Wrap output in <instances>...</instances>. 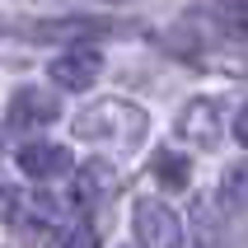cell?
<instances>
[{
	"mask_svg": "<svg viewBox=\"0 0 248 248\" xmlns=\"http://www.w3.org/2000/svg\"><path fill=\"white\" fill-rule=\"evenodd\" d=\"M126 248H131V244H126Z\"/></svg>",
	"mask_w": 248,
	"mask_h": 248,
	"instance_id": "obj_18",
	"label": "cell"
},
{
	"mask_svg": "<svg viewBox=\"0 0 248 248\" xmlns=\"http://www.w3.org/2000/svg\"><path fill=\"white\" fill-rule=\"evenodd\" d=\"M38 33H47V38H94V33H103V24H84V19H52V24H42Z\"/></svg>",
	"mask_w": 248,
	"mask_h": 248,
	"instance_id": "obj_12",
	"label": "cell"
},
{
	"mask_svg": "<svg viewBox=\"0 0 248 248\" xmlns=\"http://www.w3.org/2000/svg\"><path fill=\"white\" fill-rule=\"evenodd\" d=\"M14 216L24 225H61V202L47 197V192H33V197H24V202L14 206Z\"/></svg>",
	"mask_w": 248,
	"mask_h": 248,
	"instance_id": "obj_9",
	"label": "cell"
},
{
	"mask_svg": "<svg viewBox=\"0 0 248 248\" xmlns=\"http://www.w3.org/2000/svg\"><path fill=\"white\" fill-rule=\"evenodd\" d=\"M47 75H52V84H61V89H89V84L103 75V56H98L94 47H70L66 56H56L52 66H47Z\"/></svg>",
	"mask_w": 248,
	"mask_h": 248,
	"instance_id": "obj_6",
	"label": "cell"
},
{
	"mask_svg": "<svg viewBox=\"0 0 248 248\" xmlns=\"http://www.w3.org/2000/svg\"><path fill=\"white\" fill-rule=\"evenodd\" d=\"M112 5H126V0H112Z\"/></svg>",
	"mask_w": 248,
	"mask_h": 248,
	"instance_id": "obj_17",
	"label": "cell"
},
{
	"mask_svg": "<svg viewBox=\"0 0 248 248\" xmlns=\"http://www.w3.org/2000/svg\"><path fill=\"white\" fill-rule=\"evenodd\" d=\"M61 117V98L56 89H38V84H24V89H14L10 108H5V126L14 131H33V126H47Z\"/></svg>",
	"mask_w": 248,
	"mask_h": 248,
	"instance_id": "obj_3",
	"label": "cell"
},
{
	"mask_svg": "<svg viewBox=\"0 0 248 248\" xmlns=\"http://www.w3.org/2000/svg\"><path fill=\"white\" fill-rule=\"evenodd\" d=\"M66 248H98V230H94L89 220H84V225H75V230L66 234Z\"/></svg>",
	"mask_w": 248,
	"mask_h": 248,
	"instance_id": "obj_13",
	"label": "cell"
},
{
	"mask_svg": "<svg viewBox=\"0 0 248 248\" xmlns=\"http://www.w3.org/2000/svg\"><path fill=\"white\" fill-rule=\"evenodd\" d=\"M220 131H225V108L216 98H192L178 112V136L192 140L197 150H216L220 145Z\"/></svg>",
	"mask_w": 248,
	"mask_h": 248,
	"instance_id": "obj_5",
	"label": "cell"
},
{
	"mask_svg": "<svg viewBox=\"0 0 248 248\" xmlns=\"http://www.w3.org/2000/svg\"><path fill=\"white\" fill-rule=\"evenodd\" d=\"M112 192H117V169H112L108 159H84V164L70 169V197H75L80 211L103 206Z\"/></svg>",
	"mask_w": 248,
	"mask_h": 248,
	"instance_id": "obj_4",
	"label": "cell"
},
{
	"mask_svg": "<svg viewBox=\"0 0 248 248\" xmlns=\"http://www.w3.org/2000/svg\"><path fill=\"white\" fill-rule=\"evenodd\" d=\"M220 192H225L230 206H244V211H248V164H230V169H225Z\"/></svg>",
	"mask_w": 248,
	"mask_h": 248,
	"instance_id": "obj_10",
	"label": "cell"
},
{
	"mask_svg": "<svg viewBox=\"0 0 248 248\" xmlns=\"http://www.w3.org/2000/svg\"><path fill=\"white\" fill-rule=\"evenodd\" d=\"M14 206H19L14 187H10V183H0V216H14Z\"/></svg>",
	"mask_w": 248,
	"mask_h": 248,
	"instance_id": "obj_15",
	"label": "cell"
},
{
	"mask_svg": "<svg viewBox=\"0 0 248 248\" xmlns=\"http://www.w3.org/2000/svg\"><path fill=\"white\" fill-rule=\"evenodd\" d=\"M216 28L234 42H248V10L244 5H230V10H216Z\"/></svg>",
	"mask_w": 248,
	"mask_h": 248,
	"instance_id": "obj_11",
	"label": "cell"
},
{
	"mask_svg": "<svg viewBox=\"0 0 248 248\" xmlns=\"http://www.w3.org/2000/svg\"><path fill=\"white\" fill-rule=\"evenodd\" d=\"M33 5H61V0H33Z\"/></svg>",
	"mask_w": 248,
	"mask_h": 248,
	"instance_id": "obj_16",
	"label": "cell"
},
{
	"mask_svg": "<svg viewBox=\"0 0 248 248\" xmlns=\"http://www.w3.org/2000/svg\"><path fill=\"white\" fill-rule=\"evenodd\" d=\"M131 225H136L140 248H187V230H183V220L164 206V202H155V197L136 202Z\"/></svg>",
	"mask_w": 248,
	"mask_h": 248,
	"instance_id": "obj_2",
	"label": "cell"
},
{
	"mask_svg": "<svg viewBox=\"0 0 248 248\" xmlns=\"http://www.w3.org/2000/svg\"><path fill=\"white\" fill-rule=\"evenodd\" d=\"M70 164H75L70 150H66V145H56V140H33V145L19 150V169H24L28 178H38V183L70 173Z\"/></svg>",
	"mask_w": 248,
	"mask_h": 248,
	"instance_id": "obj_7",
	"label": "cell"
},
{
	"mask_svg": "<svg viewBox=\"0 0 248 248\" xmlns=\"http://www.w3.org/2000/svg\"><path fill=\"white\" fill-rule=\"evenodd\" d=\"M150 173L164 183V187H187V178H192V164H187L178 150H155Z\"/></svg>",
	"mask_w": 248,
	"mask_h": 248,
	"instance_id": "obj_8",
	"label": "cell"
},
{
	"mask_svg": "<svg viewBox=\"0 0 248 248\" xmlns=\"http://www.w3.org/2000/svg\"><path fill=\"white\" fill-rule=\"evenodd\" d=\"M234 140H239V145L248 150V103H244V108L234 112Z\"/></svg>",
	"mask_w": 248,
	"mask_h": 248,
	"instance_id": "obj_14",
	"label": "cell"
},
{
	"mask_svg": "<svg viewBox=\"0 0 248 248\" xmlns=\"http://www.w3.org/2000/svg\"><path fill=\"white\" fill-rule=\"evenodd\" d=\"M145 126H150L145 108L126 103V98H98V103H89V108L75 112L70 131H75L80 140H94V145L131 150V145H140V140H145Z\"/></svg>",
	"mask_w": 248,
	"mask_h": 248,
	"instance_id": "obj_1",
	"label": "cell"
}]
</instances>
